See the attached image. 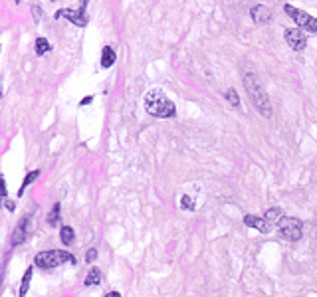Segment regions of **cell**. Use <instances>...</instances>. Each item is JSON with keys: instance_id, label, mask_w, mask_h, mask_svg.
Instances as JSON below:
<instances>
[{"instance_id": "cell-1", "label": "cell", "mask_w": 317, "mask_h": 297, "mask_svg": "<svg viewBox=\"0 0 317 297\" xmlns=\"http://www.w3.org/2000/svg\"><path fill=\"white\" fill-rule=\"evenodd\" d=\"M244 87H246V93L248 97L254 101L256 109L264 115V117H272V105H270V97L266 93V87L262 85L260 77L256 74H246L244 75Z\"/></svg>"}, {"instance_id": "cell-2", "label": "cell", "mask_w": 317, "mask_h": 297, "mask_svg": "<svg viewBox=\"0 0 317 297\" xmlns=\"http://www.w3.org/2000/svg\"><path fill=\"white\" fill-rule=\"evenodd\" d=\"M145 109H147L149 115L159 117V119H170V117L177 115L175 103L161 90H151L145 95Z\"/></svg>"}, {"instance_id": "cell-3", "label": "cell", "mask_w": 317, "mask_h": 297, "mask_svg": "<svg viewBox=\"0 0 317 297\" xmlns=\"http://www.w3.org/2000/svg\"><path fill=\"white\" fill-rule=\"evenodd\" d=\"M34 263L42 270H52L64 263H75V256L64 250H48V252H40L34 258Z\"/></svg>"}, {"instance_id": "cell-4", "label": "cell", "mask_w": 317, "mask_h": 297, "mask_svg": "<svg viewBox=\"0 0 317 297\" xmlns=\"http://www.w3.org/2000/svg\"><path fill=\"white\" fill-rule=\"evenodd\" d=\"M283 10L285 14H290V18L298 24L301 30H307V32H317V18H313L311 14L299 10L292 4H283Z\"/></svg>"}, {"instance_id": "cell-5", "label": "cell", "mask_w": 317, "mask_h": 297, "mask_svg": "<svg viewBox=\"0 0 317 297\" xmlns=\"http://www.w3.org/2000/svg\"><path fill=\"white\" fill-rule=\"evenodd\" d=\"M278 228H280L281 236L290 242H298L303 234V224L299 218H294V216H283L278 224Z\"/></svg>"}, {"instance_id": "cell-6", "label": "cell", "mask_w": 317, "mask_h": 297, "mask_svg": "<svg viewBox=\"0 0 317 297\" xmlns=\"http://www.w3.org/2000/svg\"><path fill=\"white\" fill-rule=\"evenodd\" d=\"M32 216H34V214L26 212V214L20 218V222L16 224V228H14V234H12V246H20V244H24V242L28 240V236H30V232H32Z\"/></svg>"}, {"instance_id": "cell-7", "label": "cell", "mask_w": 317, "mask_h": 297, "mask_svg": "<svg viewBox=\"0 0 317 297\" xmlns=\"http://www.w3.org/2000/svg\"><path fill=\"white\" fill-rule=\"evenodd\" d=\"M283 40L287 42V46L296 52H303L305 46H307V38L301 32V28H287L283 32Z\"/></svg>"}, {"instance_id": "cell-8", "label": "cell", "mask_w": 317, "mask_h": 297, "mask_svg": "<svg viewBox=\"0 0 317 297\" xmlns=\"http://www.w3.org/2000/svg\"><path fill=\"white\" fill-rule=\"evenodd\" d=\"M56 18L72 20L75 26H79V28L88 26V14H85V10H83V8H64V10H57Z\"/></svg>"}, {"instance_id": "cell-9", "label": "cell", "mask_w": 317, "mask_h": 297, "mask_svg": "<svg viewBox=\"0 0 317 297\" xmlns=\"http://www.w3.org/2000/svg\"><path fill=\"white\" fill-rule=\"evenodd\" d=\"M244 224L250 226V228H254V230H258V232H262V234H270L272 232V224L268 222L266 218H260V216L246 214L244 216Z\"/></svg>"}, {"instance_id": "cell-10", "label": "cell", "mask_w": 317, "mask_h": 297, "mask_svg": "<svg viewBox=\"0 0 317 297\" xmlns=\"http://www.w3.org/2000/svg\"><path fill=\"white\" fill-rule=\"evenodd\" d=\"M250 16L254 18L256 24H268L272 20V10L266 8L264 4H256V6L250 8Z\"/></svg>"}, {"instance_id": "cell-11", "label": "cell", "mask_w": 317, "mask_h": 297, "mask_svg": "<svg viewBox=\"0 0 317 297\" xmlns=\"http://www.w3.org/2000/svg\"><path fill=\"white\" fill-rule=\"evenodd\" d=\"M115 50H113L111 46H105L103 50H101V68H111L113 64H115Z\"/></svg>"}, {"instance_id": "cell-12", "label": "cell", "mask_w": 317, "mask_h": 297, "mask_svg": "<svg viewBox=\"0 0 317 297\" xmlns=\"http://www.w3.org/2000/svg\"><path fill=\"white\" fill-rule=\"evenodd\" d=\"M283 216H285L283 210L278 208V206H274V208H268V210H266V216H264V218H266L270 224H280V220L283 218Z\"/></svg>"}, {"instance_id": "cell-13", "label": "cell", "mask_w": 317, "mask_h": 297, "mask_svg": "<svg viewBox=\"0 0 317 297\" xmlns=\"http://www.w3.org/2000/svg\"><path fill=\"white\" fill-rule=\"evenodd\" d=\"M60 240L64 242V246H70V244L75 240L74 228H72V226H64V228L60 230Z\"/></svg>"}, {"instance_id": "cell-14", "label": "cell", "mask_w": 317, "mask_h": 297, "mask_svg": "<svg viewBox=\"0 0 317 297\" xmlns=\"http://www.w3.org/2000/svg\"><path fill=\"white\" fill-rule=\"evenodd\" d=\"M32 276H34V272H32V268H28V270H26V274H24V278H22L20 297H26V293H28V287H30V281H32Z\"/></svg>"}, {"instance_id": "cell-15", "label": "cell", "mask_w": 317, "mask_h": 297, "mask_svg": "<svg viewBox=\"0 0 317 297\" xmlns=\"http://www.w3.org/2000/svg\"><path fill=\"white\" fill-rule=\"evenodd\" d=\"M97 283H101V270L99 268H92L88 278H85V285L90 287V285H97Z\"/></svg>"}, {"instance_id": "cell-16", "label": "cell", "mask_w": 317, "mask_h": 297, "mask_svg": "<svg viewBox=\"0 0 317 297\" xmlns=\"http://www.w3.org/2000/svg\"><path fill=\"white\" fill-rule=\"evenodd\" d=\"M224 97H226V101H228L232 107H240V97H238V92H236L234 87L226 90V92H224Z\"/></svg>"}, {"instance_id": "cell-17", "label": "cell", "mask_w": 317, "mask_h": 297, "mask_svg": "<svg viewBox=\"0 0 317 297\" xmlns=\"http://www.w3.org/2000/svg\"><path fill=\"white\" fill-rule=\"evenodd\" d=\"M50 50H52L50 42H48L46 38H38L36 40V54L38 56H44V54H48Z\"/></svg>"}, {"instance_id": "cell-18", "label": "cell", "mask_w": 317, "mask_h": 297, "mask_svg": "<svg viewBox=\"0 0 317 297\" xmlns=\"http://www.w3.org/2000/svg\"><path fill=\"white\" fill-rule=\"evenodd\" d=\"M38 176H40V170H34V172H28V174H26V179H24V183H22V186H20V190H18V196L24 194V190L32 185Z\"/></svg>"}, {"instance_id": "cell-19", "label": "cell", "mask_w": 317, "mask_h": 297, "mask_svg": "<svg viewBox=\"0 0 317 297\" xmlns=\"http://www.w3.org/2000/svg\"><path fill=\"white\" fill-rule=\"evenodd\" d=\"M57 222H60V202H56L52 212L48 214V224L50 226H57Z\"/></svg>"}, {"instance_id": "cell-20", "label": "cell", "mask_w": 317, "mask_h": 297, "mask_svg": "<svg viewBox=\"0 0 317 297\" xmlns=\"http://www.w3.org/2000/svg\"><path fill=\"white\" fill-rule=\"evenodd\" d=\"M181 208H183V210H194V200H192L188 194H183V196H181Z\"/></svg>"}, {"instance_id": "cell-21", "label": "cell", "mask_w": 317, "mask_h": 297, "mask_svg": "<svg viewBox=\"0 0 317 297\" xmlns=\"http://www.w3.org/2000/svg\"><path fill=\"white\" fill-rule=\"evenodd\" d=\"M95 260H97V250L92 248V250H88V254H85V261L92 263V261H95Z\"/></svg>"}, {"instance_id": "cell-22", "label": "cell", "mask_w": 317, "mask_h": 297, "mask_svg": "<svg viewBox=\"0 0 317 297\" xmlns=\"http://www.w3.org/2000/svg\"><path fill=\"white\" fill-rule=\"evenodd\" d=\"M4 206H6L8 210H14V202H12V200H8V198L4 200Z\"/></svg>"}, {"instance_id": "cell-23", "label": "cell", "mask_w": 317, "mask_h": 297, "mask_svg": "<svg viewBox=\"0 0 317 297\" xmlns=\"http://www.w3.org/2000/svg\"><path fill=\"white\" fill-rule=\"evenodd\" d=\"M105 297H121V295H119L117 291H109V293H107V295H105Z\"/></svg>"}, {"instance_id": "cell-24", "label": "cell", "mask_w": 317, "mask_h": 297, "mask_svg": "<svg viewBox=\"0 0 317 297\" xmlns=\"http://www.w3.org/2000/svg\"><path fill=\"white\" fill-rule=\"evenodd\" d=\"M90 101H92V97H85V99H83V101H81V103H79V105H88V103H90Z\"/></svg>"}]
</instances>
